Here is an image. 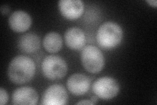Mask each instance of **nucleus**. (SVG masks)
<instances>
[{
	"instance_id": "obj_18",
	"label": "nucleus",
	"mask_w": 157,
	"mask_h": 105,
	"mask_svg": "<svg viewBox=\"0 0 157 105\" xmlns=\"http://www.w3.org/2000/svg\"><path fill=\"white\" fill-rule=\"evenodd\" d=\"M90 101H91L93 103H94V104H96V103H97V101H98V97H97L96 95L92 97H91V99H90Z\"/></svg>"
},
{
	"instance_id": "obj_9",
	"label": "nucleus",
	"mask_w": 157,
	"mask_h": 105,
	"mask_svg": "<svg viewBox=\"0 0 157 105\" xmlns=\"http://www.w3.org/2000/svg\"><path fill=\"white\" fill-rule=\"evenodd\" d=\"M38 101V94L33 88L23 86L17 89L13 93V104H36Z\"/></svg>"
},
{
	"instance_id": "obj_1",
	"label": "nucleus",
	"mask_w": 157,
	"mask_h": 105,
	"mask_svg": "<svg viewBox=\"0 0 157 105\" xmlns=\"http://www.w3.org/2000/svg\"><path fill=\"white\" fill-rule=\"evenodd\" d=\"M36 72V65L33 60L25 55H18L10 63L7 74L10 80L17 84L29 82Z\"/></svg>"
},
{
	"instance_id": "obj_4",
	"label": "nucleus",
	"mask_w": 157,
	"mask_h": 105,
	"mask_svg": "<svg viewBox=\"0 0 157 105\" xmlns=\"http://www.w3.org/2000/svg\"><path fill=\"white\" fill-rule=\"evenodd\" d=\"M81 59L83 67L88 72L98 73L104 67V55L99 49L92 45H88L82 48Z\"/></svg>"
},
{
	"instance_id": "obj_12",
	"label": "nucleus",
	"mask_w": 157,
	"mask_h": 105,
	"mask_svg": "<svg viewBox=\"0 0 157 105\" xmlns=\"http://www.w3.org/2000/svg\"><path fill=\"white\" fill-rule=\"evenodd\" d=\"M40 44V38L37 34L27 33L19 38L18 47L24 53H32L38 50Z\"/></svg>"
},
{
	"instance_id": "obj_7",
	"label": "nucleus",
	"mask_w": 157,
	"mask_h": 105,
	"mask_svg": "<svg viewBox=\"0 0 157 105\" xmlns=\"http://www.w3.org/2000/svg\"><path fill=\"white\" fill-rule=\"evenodd\" d=\"M66 86L70 93L76 96H80L88 91L90 86V79L85 74L76 73L67 79Z\"/></svg>"
},
{
	"instance_id": "obj_5",
	"label": "nucleus",
	"mask_w": 157,
	"mask_h": 105,
	"mask_svg": "<svg viewBox=\"0 0 157 105\" xmlns=\"http://www.w3.org/2000/svg\"><path fill=\"white\" fill-rule=\"evenodd\" d=\"M92 91L101 99L108 100L117 96L119 86L114 78L104 76L98 78L92 84Z\"/></svg>"
},
{
	"instance_id": "obj_11",
	"label": "nucleus",
	"mask_w": 157,
	"mask_h": 105,
	"mask_svg": "<svg viewBox=\"0 0 157 105\" xmlns=\"http://www.w3.org/2000/svg\"><path fill=\"white\" fill-rule=\"evenodd\" d=\"M64 38L67 46L73 50L82 49L86 43L85 32L77 27L67 29L65 33Z\"/></svg>"
},
{
	"instance_id": "obj_6",
	"label": "nucleus",
	"mask_w": 157,
	"mask_h": 105,
	"mask_svg": "<svg viewBox=\"0 0 157 105\" xmlns=\"http://www.w3.org/2000/svg\"><path fill=\"white\" fill-rule=\"evenodd\" d=\"M67 93L60 85H52L43 93L41 104L47 105H62L67 101Z\"/></svg>"
},
{
	"instance_id": "obj_2",
	"label": "nucleus",
	"mask_w": 157,
	"mask_h": 105,
	"mask_svg": "<svg viewBox=\"0 0 157 105\" xmlns=\"http://www.w3.org/2000/svg\"><path fill=\"white\" fill-rule=\"evenodd\" d=\"M123 36L122 29L119 24L111 21L102 24L96 34L98 46L103 49H111L119 45Z\"/></svg>"
},
{
	"instance_id": "obj_16",
	"label": "nucleus",
	"mask_w": 157,
	"mask_h": 105,
	"mask_svg": "<svg viewBox=\"0 0 157 105\" xmlns=\"http://www.w3.org/2000/svg\"><path fill=\"white\" fill-rule=\"evenodd\" d=\"M1 11L3 14H6L9 11V8L7 6H3L1 7Z\"/></svg>"
},
{
	"instance_id": "obj_14",
	"label": "nucleus",
	"mask_w": 157,
	"mask_h": 105,
	"mask_svg": "<svg viewBox=\"0 0 157 105\" xmlns=\"http://www.w3.org/2000/svg\"><path fill=\"white\" fill-rule=\"evenodd\" d=\"M8 99L9 96L6 90L4 89L3 87H1V89H0V104L2 105L6 104L8 101Z\"/></svg>"
},
{
	"instance_id": "obj_10",
	"label": "nucleus",
	"mask_w": 157,
	"mask_h": 105,
	"mask_svg": "<svg viewBox=\"0 0 157 105\" xmlns=\"http://www.w3.org/2000/svg\"><path fill=\"white\" fill-rule=\"evenodd\" d=\"M9 26L16 32H23L30 27L32 18L29 14L24 11L13 12L9 18Z\"/></svg>"
},
{
	"instance_id": "obj_17",
	"label": "nucleus",
	"mask_w": 157,
	"mask_h": 105,
	"mask_svg": "<svg viewBox=\"0 0 157 105\" xmlns=\"http://www.w3.org/2000/svg\"><path fill=\"white\" fill-rule=\"evenodd\" d=\"M146 2H147L148 3H149L151 6H153L154 7H156L157 6V2L156 0H148V1H146Z\"/></svg>"
},
{
	"instance_id": "obj_8",
	"label": "nucleus",
	"mask_w": 157,
	"mask_h": 105,
	"mask_svg": "<svg viewBox=\"0 0 157 105\" xmlns=\"http://www.w3.org/2000/svg\"><path fill=\"white\" fill-rule=\"evenodd\" d=\"M58 7L62 16L70 20L79 18L84 11V4L81 0H61Z\"/></svg>"
},
{
	"instance_id": "obj_13",
	"label": "nucleus",
	"mask_w": 157,
	"mask_h": 105,
	"mask_svg": "<svg viewBox=\"0 0 157 105\" xmlns=\"http://www.w3.org/2000/svg\"><path fill=\"white\" fill-rule=\"evenodd\" d=\"M44 48L49 53H56L62 47V38L60 34L55 32L47 34L43 40Z\"/></svg>"
},
{
	"instance_id": "obj_3",
	"label": "nucleus",
	"mask_w": 157,
	"mask_h": 105,
	"mask_svg": "<svg viewBox=\"0 0 157 105\" xmlns=\"http://www.w3.org/2000/svg\"><path fill=\"white\" fill-rule=\"evenodd\" d=\"M41 70L47 78L51 80H56L66 76L67 67L63 58L55 55H51L43 59Z\"/></svg>"
},
{
	"instance_id": "obj_15",
	"label": "nucleus",
	"mask_w": 157,
	"mask_h": 105,
	"mask_svg": "<svg viewBox=\"0 0 157 105\" xmlns=\"http://www.w3.org/2000/svg\"><path fill=\"white\" fill-rule=\"evenodd\" d=\"M76 104H94L90 100H82V101H78Z\"/></svg>"
}]
</instances>
